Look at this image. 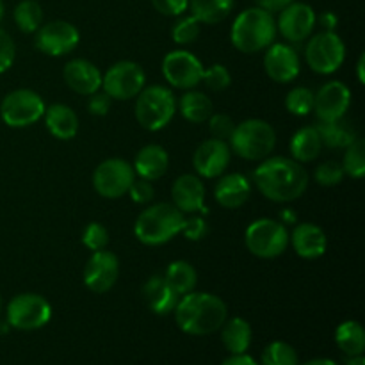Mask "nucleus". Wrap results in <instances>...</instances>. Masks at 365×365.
Wrapping results in <instances>:
<instances>
[{
    "instance_id": "7c9ffc66",
    "label": "nucleus",
    "mask_w": 365,
    "mask_h": 365,
    "mask_svg": "<svg viewBox=\"0 0 365 365\" xmlns=\"http://www.w3.org/2000/svg\"><path fill=\"white\" fill-rule=\"evenodd\" d=\"M234 4L235 0H189V9L200 24L216 25L232 13Z\"/></svg>"
},
{
    "instance_id": "603ef678",
    "label": "nucleus",
    "mask_w": 365,
    "mask_h": 365,
    "mask_svg": "<svg viewBox=\"0 0 365 365\" xmlns=\"http://www.w3.org/2000/svg\"><path fill=\"white\" fill-rule=\"evenodd\" d=\"M280 223L282 225H294L296 223V214L294 210L284 209L280 214Z\"/></svg>"
},
{
    "instance_id": "473e14b6",
    "label": "nucleus",
    "mask_w": 365,
    "mask_h": 365,
    "mask_svg": "<svg viewBox=\"0 0 365 365\" xmlns=\"http://www.w3.org/2000/svg\"><path fill=\"white\" fill-rule=\"evenodd\" d=\"M335 342L348 356H360L365 349V331L356 321H344L335 331Z\"/></svg>"
},
{
    "instance_id": "5701e85b",
    "label": "nucleus",
    "mask_w": 365,
    "mask_h": 365,
    "mask_svg": "<svg viewBox=\"0 0 365 365\" xmlns=\"http://www.w3.org/2000/svg\"><path fill=\"white\" fill-rule=\"evenodd\" d=\"M214 185V198L225 209H239L245 205L252 195V184L241 173H230L217 177Z\"/></svg>"
},
{
    "instance_id": "412c9836",
    "label": "nucleus",
    "mask_w": 365,
    "mask_h": 365,
    "mask_svg": "<svg viewBox=\"0 0 365 365\" xmlns=\"http://www.w3.org/2000/svg\"><path fill=\"white\" fill-rule=\"evenodd\" d=\"M63 77L68 88L77 93V95L89 96L102 88V73L88 59L68 61L66 66H64Z\"/></svg>"
},
{
    "instance_id": "6e6552de",
    "label": "nucleus",
    "mask_w": 365,
    "mask_h": 365,
    "mask_svg": "<svg viewBox=\"0 0 365 365\" xmlns=\"http://www.w3.org/2000/svg\"><path fill=\"white\" fill-rule=\"evenodd\" d=\"M45 114V102L32 89H14L4 96L0 103V118L11 128L34 125Z\"/></svg>"
},
{
    "instance_id": "58836bf2",
    "label": "nucleus",
    "mask_w": 365,
    "mask_h": 365,
    "mask_svg": "<svg viewBox=\"0 0 365 365\" xmlns=\"http://www.w3.org/2000/svg\"><path fill=\"white\" fill-rule=\"evenodd\" d=\"M346 173L342 170V164L337 163V160H327V163L319 164L314 171V178L319 185H324V187H334V185H339L342 180H344Z\"/></svg>"
},
{
    "instance_id": "a18cd8bd",
    "label": "nucleus",
    "mask_w": 365,
    "mask_h": 365,
    "mask_svg": "<svg viewBox=\"0 0 365 365\" xmlns=\"http://www.w3.org/2000/svg\"><path fill=\"white\" fill-rule=\"evenodd\" d=\"M14 56H16L14 41L6 31L0 29V73H4V71H7L13 66Z\"/></svg>"
},
{
    "instance_id": "3c124183",
    "label": "nucleus",
    "mask_w": 365,
    "mask_h": 365,
    "mask_svg": "<svg viewBox=\"0 0 365 365\" xmlns=\"http://www.w3.org/2000/svg\"><path fill=\"white\" fill-rule=\"evenodd\" d=\"M319 24L323 25L324 31H334V29L337 27L339 20H337V16L331 13V11H327V13H323L319 16Z\"/></svg>"
},
{
    "instance_id": "6e6d98bb",
    "label": "nucleus",
    "mask_w": 365,
    "mask_h": 365,
    "mask_svg": "<svg viewBox=\"0 0 365 365\" xmlns=\"http://www.w3.org/2000/svg\"><path fill=\"white\" fill-rule=\"evenodd\" d=\"M346 365H365V359L362 355H360V356H349V360L346 362Z\"/></svg>"
},
{
    "instance_id": "4d7b16f0",
    "label": "nucleus",
    "mask_w": 365,
    "mask_h": 365,
    "mask_svg": "<svg viewBox=\"0 0 365 365\" xmlns=\"http://www.w3.org/2000/svg\"><path fill=\"white\" fill-rule=\"evenodd\" d=\"M4 11H6V9H4V2L0 0V20H2V16H4Z\"/></svg>"
},
{
    "instance_id": "39448f33",
    "label": "nucleus",
    "mask_w": 365,
    "mask_h": 365,
    "mask_svg": "<svg viewBox=\"0 0 365 365\" xmlns=\"http://www.w3.org/2000/svg\"><path fill=\"white\" fill-rule=\"evenodd\" d=\"M228 141H230V150H234V153H237L241 159L264 160L274 150L277 134L267 121L252 118L235 125L234 134Z\"/></svg>"
},
{
    "instance_id": "f8f14e48",
    "label": "nucleus",
    "mask_w": 365,
    "mask_h": 365,
    "mask_svg": "<svg viewBox=\"0 0 365 365\" xmlns=\"http://www.w3.org/2000/svg\"><path fill=\"white\" fill-rule=\"evenodd\" d=\"M134 180V168L123 159L103 160L93 173V187H95V191L102 198L109 200H118L127 195Z\"/></svg>"
},
{
    "instance_id": "f257e3e1",
    "label": "nucleus",
    "mask_w": 365,
    "mask_h": 365,
    "mask_svg": "<svg viewBox=\"0 0 365 365\" xmlns=\"http://www.w3.org/2000/svg\"><path fill=\"white\" fill-rule=\"evenodd\" d=\"M257 189L267 200L289 203L302 198L309 187V173L302 163L289 157H266L253 171Z\"/></svg>"
},
{
    "instance_id": "c9c22d12",
    "label": "nucleus",
    "mask_w": 365,
    "mask_h": 365,
    "mask_svg": "<svg viewBox=\"0 0 365 365\" xmlns=\"http://www.w3.org/2000/svg\"><path fill=\"white\" fill-rule=\"evenodd\" d=\"M262 365H298V353L287 342L274 341L264 349Z\"/></svg>"
},
{
    "instance_id": "09e8293b",
    "label": "nucleus",
    "mask_w": 365,
    "mask_h": 365,
    "mask_svg": "<svg viewBox=\"0 0 365 365\" xmlns=\"http://www.w3.org/2000/svg\"><path fill=\"white\" fill-rule=\"evenodd\" d=\"M257 7L267 11V13H280L284 7H287L289 4L294 2V0H255Z\"/></svg>"
},
{
    "instance_id": "a878e982",
    "label": "nucleus",
    "mask_w": 365,
    "mask_h": 365,
    "mask_svg": "<svg viewBox=\"0 0 365 365\" xmlns=\"http://www.w3.org/2000/svg\"><path fill=\"white\" fill-rule=\"evenodd\" d=\"M45 125L50 134L57 139H73L78 132V116L71 107L64 103H52L45 107Z\"/></svg>"
},
{
    "instance_id": "c03bdc74",
    "label": "nucleus",
    "mask_w": 365,
    "mask_h": 365,
    "mask_svg": "<svg viewBox=\"0 0 365 365\" xmlns=\"http://www.w3.org/2000/svg\"><path fill=\"white\" fill-rule=\"evenodd\" d=\"M128 195H130L132 202L134 203H141V205H145V203H150L153 200V196H155V189H153L152 182L150 180H145V178H135V180L132 182L130 189H128Z\"/></svg>"
},
{
    "instance_id": "49530a36",
    "label": "nucleus",
    "mask_w": 365,
    "mask_h": 365,
    "mask_svg": "<svg viewBox=\"0 0 365 365\" xmlns=\"http://www.w3.org/2000/svg\"><path fill=\"white\" fill-rule=\"evenodd\" d=\"M152 6L164 16H180L189 7V0H152Z\"/></svg>"
},
{
    "instance_id": "cd10ccee",
    "label": "nucleus",
    "mask_w": 365,
    "mask_h": 365,
    "mask_svg": "<svg viewBox=\"0 0 365 365\" xmlns=\"http://www.w3.org/2000/svg\"><path fill=\"white\" fill-rule=\"evenodd\" d=\"M316 128L319 132L321 143L328 148H346L359 138L355 127L344 118L334 121H319Z\"/></svg>"
},
{
    "instance_id": "ddd939ff",
    "label": "nucleus",
    "mask_w": 365,
    "mask_h": 365,
    "mask_svg": "<svg viewBox=\"0 0 365 365\" xmlns=\"http://www.w3.org/2000/svg\"><path fill=\"white\" fill-rule=\"evenodd\" d=\"M202 61L187 50H173L163 61V75L173 88L192 89L203 78Z\"/></svg>"
},
{
    "instance_id": "f03ea898",
    "label": "nucleus",
    "mask_w": 365,
    "mask_h": 365,
    "mask_svg": "<svg viewBox=\"0 0 365 365\" xmlns=\"http://www.w3.org/2000/svg\"><path fill=\"white\" fill-rule=\"evenodd\" d=\"M173 314L177 327L184 334L202 337L214 334L223 327L228 310L223 299L216 294L192 291L178 299Z\"/></svg>"
},
{
    "instance_id": "de8ad7c7",
    "label": "nucleus",
    "mask_w": 365,
    "mask_h": 365,
    "mask_svg": "<svg viewBox=\"0 0 365 365\" xmlns=\"http://www.w3.org/2000/svg\"><path fill=\"white\" fill-rule=\"evenodd\" d=\"M110 109V96L107 93L95 91L89 95L88 100V110L93 116H106Z\"/></svg>"
},
{
    "instance_id": "a19ab883",
    "label": "nucleus",
    "mask_w": 365,
    "mask_h": 365,
    "mask_svg": "<svg viewBox=\"0 0 365 365\" xmlns=\"http://www.w3.org/2000/svg\"><path fill=\"white\" fill-rule=\"evenodd\" d=\"M202 82H205V86L210 91H225L230 86L232 75L223 64H212L209 70L203 71Z\"/></svg>"
},
{
    "instance_id": "bb28decb",
    "label": "nucleus",
    "mask_w": 365,
    "mask_h": 365,
    "mask_svg": "<svg viewBox=\"0 0 365 365\" xmlns=\"http://www.w3.org/2000/svg\"><path fill=\"white\" fill-rule=\"evenodd\" d=\"M220 330L221 341L232 355H242L248 351L250 344H252V327L248 321L242 317L227 319Z\"/></svg>"
},
{
    "instance_id": "864d4df0",
    "label": "nucleus",
    "mask_w": 365,
    "mask_h": 365,
    "mask_svg": "<svg viewBox=\"0 0 365 365\" xmlns=\"http://www.w3.org/2000/svg\"><path fill=\"white\" fill-rule=\"evenodd\" d=\"M365 53L359 57V63H356V77H359V82L360 84H364L365 82Z\"/></svg>"
},
{
    "instance_id": "5fc2aeb1",
    "label": "nucleus",
    "mask_w": 365,
    "mask_h": 365,
    "mask_svg": "<svg viewBox=\"0 0 365 365\" xmlns=\"http://www.w3.org/2000/svg\"><path fill=\"white\" fill-rule=\"evenodd\" d=\"M303 365H337V364L330 359H314V360H309V362H305Z\"/></svg>"
},
{
    "instance_id": "0eeeda50",
    "label": "nucleus",
    "mask_w": 365,
    "mask_h": 365,
    "mask_svg": "<svg viewBox=\"0 0 365 365\" xmlns=\"http://www.w3.org/2000/svg\"><path fill=\"white\" fill-rule=\"evenodd\" d=\"M245 245L259 259H277L287 250L289 232L280 221L262 217L246 228Z\"/></svg>"
},
{
    "instance_id": "6ab92c4d",
    "label": "nucleus",
    "mask_w": 365,
    "mask_h": 365,
    "mask_svg": "<svg viewBox=\"0 0 365 365\" xmlns=\"http://www.w3.org/2000/svg\"><path fill=\"white\" fill-rule=\"evenodd\" d=\"M264 68L271 81L287 84L299 73V57L291 45L271 43L264 56Z\"/></svg>"
},
{
    "instance_id": "4c0bfd02",
    "label": "nucleus",
    "mask_w": 365,
    "mask_h": 365,
    "mask_svg": "<svg viewBox=\"0 0 365 365\" xmlns=\"http://www.w3.org/2000/svg\"><path fill=\"white\" fill-rule=\"evenodd\" d=\"M200 25L202 24L192 14L180 18V20L175 21L173 29H171V38L177 45H191L198 39Z\"/></svg>"
},
{
    "instance_id": "37998d69",
    "label": "nucleus",
    "mask_w": 365,
    "mask_h": 365,
    "mask_svg": "<svg viewBox=\"0 0 365 365\" xmlns=\"http://www.w3.org/2000/svg\"><path fill=\"white\" fill-rule=\"evenodd\" d=\"M182 234L189 239V241H202L207 234H209V227H207L205 220L202 216H191L184 217V225H182Z\"/></svg>"
},
{
    "instance_id": "423d86ee",
    "label": "nucleus",
    "mask_w": 365,
    "mask_h": 365,
    "mask_svg": "<svg viewBox=\"0 0 365 365\" xmlns=\"http://www.w3.org/2000/svg\"><path fill=\"white\" fill-rule=\"evenodd\" d=\"M177 113V98L164 86L143 88L135 100V120L145 130L157 132L170 125Z\"/></svg>"
},
{
    "instance_id": "9d476101",
    "label": "nucleus",
    "mask_w": 365,
    "mask_h": 365,
    "mask_svg": "<svg viewBox=\"0 0 365 365\" xmlns=\"http://www.w3.org/2000/svg\"><path fill=\"white\" fill-rule=\"evenodd\" d=\"M346 57V46L341 36L334 31H324L309 39L305 48V59L316 73L330 75L342 66Z\"/></svg>"
},
{
    "instance_id": "20e7f679",
    "label": "nucleus",
    "mask_w": 365,
    "mask_h": 365,
    "mask_svg": "<svg viewBox=\"0 0 365 365\" xmlns=\"http://www.w3.org/2000/svg\"><path fill=\"white\" fill-rule=\"evenodd\" d=\"M185 214L173 203H155L139 214L134 225V234L146 246H160L180 234Z\"/></svg>"
},
{
    "instance_id": "2f4dec72",
    "label": "nucleus",
    "mask_w": 365,
    "mask_h": 365,
    "mask_svg": "<svg viewBox=\"0 0 365 365\" xmlns=\"http://www.w3.org/2000/svg\"><path fill=\"white\" fill-rule=\"evenodd\" d=\"M164 278H166V282L170 284V287L173 289L177 296L189 294V292L195 291L196 284H198V273L185 260H175V262H171L168 266Z\"/></svg>"
},
{
    "instance_id": "c756f323",
    "label": "nucleus",
    "mask_w": 365,
    "mask_h": 365,
    "mask_svg": "<svg viewBox=\"0 0 365 365\" xmlns=\"http://www.w3.org/2000/svg\"><path fill=\"white\" fill-rule=\"evenodd\" d=\"M180 114L189 121V123H205L212 116V102L209 96L202 91L187 89L180 96Z\"/></svg>"
},
{
    "instance_id": "aec40b11",
    "label": "nucleus",
    "mask_w": 365,
    "mask_h": 365,
    "mask_svg": "<svg viewBox=\"0 0 365 365\" xmlns=\"http://www.w3.org/2000/svg\"><path fill=\"white\" fill-rule=\"evenodd\" d=\"M173 205L184 214H207L205 209V185L196 175H182L173 182L171 187Z\"/></svg>"
},
{
    "instance_id": "9b49d317",
    "label": "nucleus",
    "mask_w": 365,
    "mask_h": 365,
    "mask_svg": "<svg viewBox=\"0 0 365 365\" xmlns=\"http://www.w3.org/2000/svg\"><path fill=\"white\" fill-rule=\"evenodd\" d=\"M145 71L134 61H120L102 75L103 93H107L110 100L134 98L145 88Z\"/></svg>"
},
{
    "instance_id": "ea45409f",
    "label": "nucleus",
    "mask_w": 365,
    "mask_h": 365,
    "mask_svg": "<svg viewBox=\"0 0 365 365\" xmlns=\"http://www.w3.org/2000/svg\"><path fill=\"white\" fill-rule=\"evenodd\" d=\"M81 241L91 252H100L109 245V230L102 223H89L82 232Z\"/></svg>"
},
{
    "instance_id": "4be33fe9",
    "label": "nucleus",
    "mask_w": 365,
    "mask_h": 365,
    "mask_svg": "<svg viewBox=\"0 0 365 365\" xmlns=\"http://www.w3.org/2000/svg\"><path fill=\"white\" fill-rule=\"evenodd\" d=\"M289 242L292 245L294 252L302 259L314 260L319 259L327 253L328 239L323 228H319L314 223H299L296 225L292 234L289 235Z\"/></svg>"
},
{
    "instance_id": "c85d7f7f",
    "label": "nucleus",
    "mask_w": 365,
    "mask_h": 365,
    "mask_svg": "<svg viewBox=\"0 0 365 365\" xmlns=\"http://www.w3.org/2000/svg\"><path fill=\"white\" fill-rule=\"evenodd\" d=\"M289 146H291L292 159L298 163H310L319 157L323 143H321L319 132L316 127H303L292 135Z\"/></svg>"
},
{
    "instance_id": "79ce46f5",
    "label": "nucleus",
    "mask_w": 365,
    "mask_h": 365,
    "mask_svg": "<svg viewBox=\"0 0 365 365\" xmlns=\"http://www.w3.org/2000/svg\"><path fill=\"white\" fill-rule=\"evenodd\" d=\"M207 121H209L210 134H212L214 139L228 141L232 138V134H234L235 123L228 114H212Z\"/></svg>"
},
{
    "instance_id": "7ed1b4c3",
    "label": "nucleus",
    "mask_w": 365,
    "mask_h": 365,
    "mask_svg": "<svg viewBox=\"0 0 365 365\" xmlns=\"http://www.w3.org/2000/svg\"><path fill=\"white\" fill-rule=\"evenodd\" d=\"M277 32L273 14L255 6L237 14L230 29V41L239 52L257 53L274 43Z\"/></svg>"
},
{
    "instance_id": "4468645a",
    "label": "nucleus",
    "mask_w": 365,
    "mask_h": 365,
    "mask_svg": "<svg viewBox=\"0 0 365 365\" xmlns=\"http://www.w3.org/2000/svg\"><path fill=\"white\" fill-rule=\"evenodd\" d=\"M78 41H81V34L70 21L53 20L36 31V46L46 56H66L77 48Z\"/></svg>"
},
{
    "instance_id": "13d9d810",
    "label": "nucleus",
    "mask_w": 365,
    "mask_h": 365,
    "mask_svg": "<svg viewBox=\"0 0 365 365\" xmlns=\"http://www.w3.org/2000/svg\"><path fill=\"white\" fill-rule=\"evenodd\" d=\"M0 312H2V298H0Z\"/></svg>"
},
{
    "instance_id": "a211bd4d",
    "label": "nucleus",
    "mask_w": 365,
    "mask_h": 365,
    "mask_svg": "<svg viewBox=\"0 0 365 365\" xmlns=\"http://www.w3.org/2000/svg\"><path fill=\"white\" fill-rule=\"evenodd\" d=\"M232 150L227 141L221 139H207L196 148L192 164L200 177L203 178H217L227 171L230 164Z\"/></svg>"
},
{
    "instance_id": "1a4fd4ad",
    "label": "nucleus",
    "mask_w": 365,
    "mask_h": 365,
    "mask_svg": "<svg viewBox=\"0 0 365 365\" xmlns=\"http://www.w3.org/2000/svg\"><path fill=\"white\" fill-rule=\"evenodd\" d=\"M7 324L16 330L32 331L45 327L52 317V307L43 296L24 292L14 296L6 310Z\"/></svg>"
},
{
    "instance_id": "8fccbe9b",
    "label": "nucleus",
    "mask_w": 365,
    "mask_h": 365,
    "mask_svg": "<svg viewBox=\"0 0 365 365\" xmlns=\"http://www.w3.org/2000/svg\"><path fill=\"white\" fill-rule=\"evenodd\" d=\"M221 365H259V364H257L252 356H248L242 353V355H232L230 359L225 360Z\"/></svg>"
},
{
    "instance_id": "b1692460",
    "label": "nucleus",
    "mask_w": 365,
    "mask_h": 365,
    "mask_svg": "<svg viewBox=\"0 0 365 365\" xmlns=\"http://www.w3.org/2000/svg\"><path fill=\"white\" fill-rule=\"evenodd\" d=\"M141 296L145 305L157 316H166V314L173 312L178 302V296L170 287L166 278L159 277V274H153L143 284Z\"/></svg>"
},
{
    "instance_id": "72a5a7b5",
    "label": "nucleus",
    "mask_w": 365,
    "mask_h": 365,
    "mask_svg": "<svg viewBox=\"0 0 365 365\" xmlns=\"http://www.w3.org/2000/svg\"><path fill=\"white\" fill-rule=\"evenodd\" d=\"M14 24L25 34H32L43 25V9L36 0H21L14 7Z\"/></svg>"
},
{
    "instance_id": "f3484780",
    "label": "nucleus",
    "mask_w": 365,
    "mask_h": 365,
    "mask_svg": "<svg viewBox=\"0 0 365 365\" xmlns=\"http://www.w3.org/2000/svg\"><path fill=\"white\" fill-rule=\"evenodd\" d=\"M351 106V91L341 81H330L314 95V110L319 121H334L346 116Z\"/></svg>"
},
{
    "instance_id": "f704fd0d",
    "label": "nucleus",
    "mask_w": 365,
    "mask_h": 365,
    "mask_svg": "<svg viewBox=\"0 0 365 365\" xmlns=\"http://www.w3.org/2000/svg\"><path fill=\"white\" fill-rule=\"evenodd\" d=\"M342 170L348 177L362 178L365 175V145L364 139L356 138L349 146H346L344 159H342Z\"/></svg>"
},
{
    "instance_id": "dca6fc26",
    "label": "nucleus",
    "mask_w": 365,
    "mask_h": 365,
    "mask_svg": "<svg viewBox=\"0 0 365 365\" xmlns=\"http://www.w3.org/2000/svg\"><path fill=\"white\" fill-rule=\"evenodd\" d=\"M316 13L309 4L291 2L280 11L277 20V31L291 43H302L312 34L316 27Z\"/></svg>"
},
{
    "instance_id": "2eb2a0df",
    "label": "nucleus",
    "mask_w": 365,
    "mask_h": 365,
    "mask_svg": "<svg viewBox=\"0 0 365 365\" xmlns=\"http://www.w3.org/2000/svg\"><path fill=\"white\" fill-rule=\"evenodd\" d=\"M118 277H120V260L113 252H107V250L93 252L82 271L84 285L95 294L110 291L118 282Z\"/></svg>"
},
{
    "instance_id": "e433bc0d",
    "label": "nucleus",
    "mask_w": 365,
    "mask_h": 365,
    "mask_svg": "<svg viewBox=\"0 0 365 365\" xmlns=\"http://www.w3.org/2000/svg\"><path fill=\"white\" fill-rule=\"evenodd\" d=\"M285 109L294 116H309L314 110V93L303 86L291 89L285 96Z\"/></svg>"
},
{
    "instance_id": "393cba45",
    "label": "nucleus",
    "mask_w": 365,
    "mask_h": 365,
    "mask_svg": "<svg viewBox=\"0 0 365 365\" xmlns=\"http://www.w3.org/2000/svg\"><path fill=\"white\" fill-rule=\"evenodd\" d=\"M168 166H170V155L166 150L159 145H146L138 152L132 168L139 178L153 182L166 175Z\"/></svg>"
}]
</instances>
